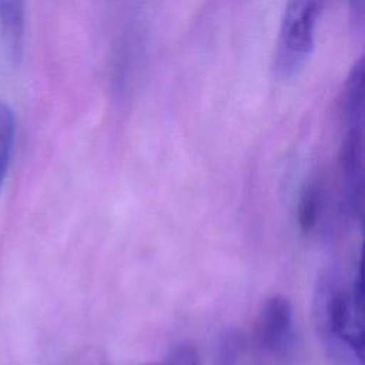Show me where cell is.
<instances>
[{
	"instance_id": "obj_10",
	"label": "cell",
	"mask_w": 365,
	"mask_h": 365,
	"mask_svg": "<svg viewBox=\"0 0 365 365\" xmlns=\"http://www.w3.org/2000/svg\"><path fill=\"white\" fill-rule=\"evenodd\" d=\"M241 345L238 342V338H235V335H231L230 338L225 339V342L222 344V349H221V355H220V362L221 365H237L238 362V354Z\"/></svg>"
},
{
	"instance_id": "obj_6",
	"label": "cell",
	"mask_w": 365,
	"mask_h": 365,
	"mask_svg": "<svg viewBox=\"0 0 365 365\" xmlns=\"http://www.w3.org/2000/svg\"><path fill=\"white\" fill-rule=\"evenodd\" d=\"M364 57L361 56L349 68L342 88V111L346 124L364 123Z\"/></svg>"
},
{
	"instance_id": "obj_5",
	"label": "cell",
	"mask_w": 365,
	"mask_h": 365,
	"mask_svg": "<svg viewBox=\"0 0 365 365\" xmlns=\"http://www.w3.org/2000/svg\"><path fill=\"white\" fill-rule=\"evenodd\" d=\"M0 33L7 53L19 57L24 33L23 0H0Z\"/></svg>"
},
{
	"instance_id": "obj_1",
	"label": "cell",
	"mask_w": 365,
	"mask_h": 365,
	"mask_svg": "<svg viewBox=\"0 0 365 365\" xmlns=\"http://www.w3.org/2000/svg\"><path fill=\"white\" fill-rule=\"evenodd\" d=\"M314 319L334 365H364V282L361 262L346 278L338 269L318 278Z\"/></svg>"
},
{
	"instance_id": "obj_9",
	"label": "cell",
	"mask_w": 365,
	"mask_h": 365,
	"mask_svg": "<svg viewBox=\"0 0 365 365\" xmlns=\"http://www.w3.org/2000/svg\"><path fill=\"white\" fill-rule=\"evenodd\" d=\"M144 365H200V359L192 346L180 345L163 362L144 364Z\"/></svg>"
},
{
	"instance_id": "obj_11",
	"label": "cell",
	"mask_w": 365,
	"mask_h": 365,
	"mask_svg": "<svg viewBox=\"0 0 365 365\" xmlns=\"http://www.w3.org/2000/svg\"><path fill=\"white\" fill-rule=\"evenodd\" d=\"M349 14L354 27L361 31L365 19V0H349Z\"/></svg>"
},
{
	"instance_id": "obj_2",
	"label": "cell",
	"mask_w": 365,
	"mask_h": 365,
	"mask_svg": "<svg viewBox=\"0 0 365 365\" xmlns=\"http://www.w3.org/2000/svg\"><path fill=\"white\" fill-rule=\"evenodd\" d=\"M324 0H287L272 54V74L279 81L295 78L314 47Z\"/></svg>"
},
{
	"instance_id": "obj_8",
	"label": "cell",
	"mask_w": 365,
	"mask_h": 365,
	"mask_svg": "<svg viewBox=\"0 0 365 365\" xmlns=\"http://www.w3.org/2000/svg\"><path fill=\"white\" fill-rule=\"evenodd\" d=\"M319 211V191L314 184H308L302 194L298 205V224L304 232L311 231L318 218Z\"/></svg>"
},
{
	"instance_id": "obj_7",
	"label": "cell",
	"mask_w": 365,
	"mask_h": 365,
	"mask_svg": "<svg viewBox=\"0 0 365 365\" xmlns=\"http://www.w3.org/2000/svg\"><path fill=\"white\" fill-rule=\"evenodd\" d=\"M14 141V115L10 107L0 101V188L7 174Z\"/></svg>"
},
{
	"instance_id": "obj_4",
	"label": "cell",
	"mask_w": 365,
	"mask_h": 365,
	"mask_svg": "<svg viewBox=\"0 0 365 365\" xmlns=\"http://www.w3.org/2000/svg\"><path fill=\"white\" fill-rule=\"evenodd\" d=\"M339 164L348 184L354 208L362 205V171H364V123L348 124L346 134L339 150Z\"/></svg>"
},
{
	"instance_id": "obj_3",
	"label": "cell",
	"mask_w": 365,
	"mask_h": 365,
	"mask_svg": "<svg viewBox=\"0 0 365 365\" xmlns=\"http://www.w3.org/2000/svg\"><path fill=\"white\" fill-rule=\"evenodd\" d=\"M294 336V318L291 302L281 295L268 298L259 312L257 339L259 346L275 356L284 355Z\"/></svg>"
}]
</instances>
